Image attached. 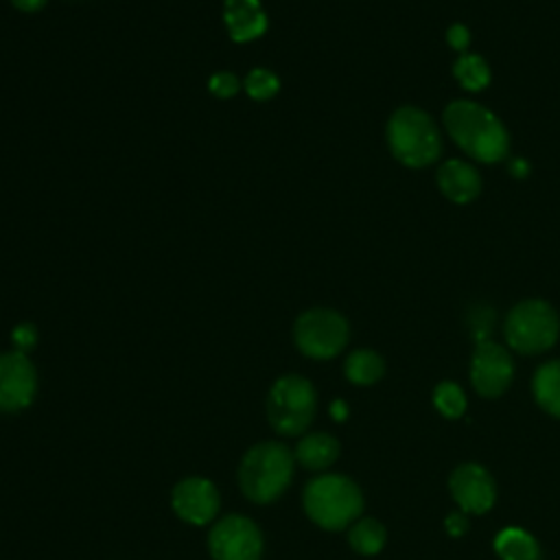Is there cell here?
Returning <instances> with one entry per match:
<instances>
[{
  "label": "cell",
  "mask_w": 560,
  "mask_h": 560,
  "mask_svg": "<svg viewBox=\"0 0 560 560\" xmlns=\"http://www.w3.org/2000/svg\"><path fill=\"white\" fill-rule=\"evenodd\" d=\"M171 508L188 525H208L217 518L221 497L208 477H184L171 490Z\"/></svg>",
  "instance_id": "8fae6325"
},
{
  "label": "cell",
  "mask_w": 560,
  "mask_h": 560,
  "mask_svg": "<svg viewBox=\"0 0 560 560\" xmlns=\"http://www.w3.org/2000/svg\"><path fill=\"white\" fill-rule=\"evenodd\" d=\"M267 420L278 435H300L317 411V392L306 376L282 374L267 392Z\"/></svg>",
  "instance_id": "5b68a950"
},
{
  "label": "cell",
  "mask_w": 560,
  "mask_h": 560,
  "mask_svg": "<svg viewBox=\"0 0 560 560\" xmlns=\"http://www.w3.org/2000/svg\"><path fill=\"white\" fill-rule=\"evenodd\" d=\"M339 442L330 433H308L300 438L293 457L308 470H326L339 457Z\"/></svg>",
  "instance_id": "9a60e30c"
},
{
  "label": "cell",
  "mask_w": 560,
  "mask_h": 560,
  "mask_svg": "<svg viewBox=\"0 0 560 560\" xmlns=\"http://www.w3.org/2000/svg\"><path fill=\"white\" fill-rule=\"evenodd\" d=\"M241 88H243V81L230 70H219L208 77V92L221 101L236 96Z\"/></svg>",
  "instance_id": "603a6c76"
},
{
  "label": "cell",
  "mask_w": 560,
  "mask_h": 560,
  "mask_svg": "<svg viewBox=\"0 0 560 560\" xmlns=\"http://www.w3.org/2000/svg\"><path fill=\"white\" fill-rule=\"evenodd\" d=\"M343 374L354 385H372L385 374V361L381 359L378 352L359 348L346 357Z\"/></svg>",
  "instance_id": "ac0fdd59"
},
{
  "label": "cell",
  "mask_w": 560,
  "mask_h": 560,
  "mask_svg": "<svg viewBox=\"0 0 560 560\" xmlns=\"http://www.w3.org/2000/svg\"><path fill=\"white\" fill-rule=\"evenodd\" d=\"M438 188L453 203H468L481 190L479 171L464 160H448L438 168Z\"/></svg>",
  "instance_id": "5bb4252c"
},
{
  "label": "cell",
  "mask_w": 560,
  "mask_h": 560,
  "mask_svg": "<svg viewBox=\"0 0 560 560\" xmlns=\"http://www.w3.org/2000/svg\"><path fill=\"white\" fill-rule=\"evenodd\" d=\"M350 337L346 317L332 308L315 306L302 311L293 324V341L298 350L315 361L337 357Z\"/></svg>",
  "instance_id": "52a82bcc"
},
{
  "label": "cell",
  "mask_w": 560,
  "mask_h": 560,
  "mask_svg": "<svg viewBox=\"0 0 560 560\" xmlns=\"http://www.w3.org/2000/svg\"><path fill=\"white\" fill-rule=\"evenodd\" d=\"M435 409L446 418H459L466 411V396L457 383L444 381L433 392Z\"/></svg>",
  "instance_id": "7402d4cb"
},
{
  "label": "cell",
  "mask_w": 560,
  "mask_h": 560,
  "mask_svg": "<svg viewBox=\"0 0 560 560\" xmlns=\"http://www.w3.org/2000/svg\"><path fill=\"white\" fill-rule=\"evenodd\" d=\"M212 560H262L265 538L260 527L245 514H225L208 532Z\"/></svg>",
  "instance_id": "ba28073f"
},
{
  "label": "cell",
  "mask_w": 560,
  "mask_h": 560,
  "mask_svg": "<svg viewBox=\"0 0 560 560\" xmlns=\"http://www.w3.org/2000/svg\"><path fill=\"white\" fill-rule=\"evenodd\" d=\"M282 83H280V77L269 70V68H252L245 77H243V90L245 94L256 101V103H265V101H271L273 96H278Z\"/></svg>",
  "instance_id": "44dd1931"
},
{
  "label": "cell",
  "mask_w": 560,
  "mask_h": 560,
  "mask_svg": "<svg viewBox=\"0 0 560 560\" xmlns=\"http://www.w3.org/2000/svg\"><path fill=\"white\" fill-rule=\"evenodd\" d=\"M444 525H446V532L451 536H455V538H459V536H464L468 532V518H466L464 512H451L446 516Z\"/></svg>",
  "instance_id": "d4e9b609"
},
{
  "label": "cell",
  "mask_w": 560,
  "mask_h": 560,
  "mask_svg": "<svg viewBox=\"0 0 560 560\" xmlns=\"http://www.w3.org/2000/svg\"><path fill=\"white\" fill-rule=\"evenodd\" d=\"M39 341V330L33 322H20L11 328V343H13V350L18 352H24L28 354Z\"/></svg>",
  "instance_id": "cb8c5ba5"
},
{
  "label": "cell",
  "mask_w": 560,
  "mask_h": 560,
  "mask_svg": "<svg viewBox=\"0 0 560 560\" xmlns=\"http://www.w3.org/2000/svg\"><path fill=\"white\" fill-rule=\"evenodd\" d=\"M508 346L521 354L549 350L560 335V317L545 300H523L505 317Z\"/></svg>",
  "instance_id": "8992f818"
},
{
  "label": "cell",
  "mask_w": 560,
  "mask_h": 560,
  "mask_svg": "<svg viewBox=\"0 0 560 560\" xmlns=\"http://www.w3.org/2000/svg\"><path fill=\"white\" fill-rule=\"evenodd\" d=\"M512 376L514 363L510 352L492 339L477 341L470 361V381L477 394L483 398H497L510 387Z\"/></svg>",
  "instance_id": "30bf717a"
},
{
  "label": "cell",
  "mask_w": 560,
  "mask_h": 560,
  "mask_svg": "<svg viewBox=\"0 0 560 560\" xmlns=\"http://www.w3.org/2000/svg\"><path fill=\"white\" fill-rule=\"evenodd\" d=\"M9 2L20 13H37L48 4V0H9Z\"/></svg>",
  "instance_id": "484cf974"
},
{
  "label": "cell",
  "mask_w": 560,
  "mask_h": 560,
  "mask_svg": "<svg viewBox=\"0 0 560 560\" xmlns=\"http://www.w3.org/2000/svg\"><path fill=\"white\" fill-rule=\"evenodd\" d=\"M448 136L477 162L494 164L508 155L510 136L505 125L481 103L453 101L442 114Z\"/></svg>",
  "instance_id": "6da1fadb"
},
{
  "label": "cell",
  "mask_w": 560,
  "mask_h": 560,
  "mask_svg": "<svg viewBox=\"0 0 560 560\" xmlns=\"http://www.w3.org/2000/svg\"><path fill=\"white\" fill-rule=\"evenodd\" d=\"M221 18L234 44L254 42L269 28V15L260 0H223Z\"/></svg>",
  "instance_id": "4fadbf2b"
},
{
  "label": "cell",
  "mask_w": 560,
  "mask_h": 560,
  "mask_svg": "<svg viewBox=\"0 0 560 560\" xmlns=\"http://www.w3.org/2000/svg\"><path fill=\"white\" fill-rule=\"evenodd\" d=\"M494 551L501 560H540V547L532 534L518 527H508L497 534Z\"/></svg>",
  "instance_id": "e0dca14e"
},
{
  "label": "cell",
  "mask_w": 560,
  "mask_h": 560,
  "mask_svg": "<svg viewBox=\"0 0 560 560\" xmlns=\"http://www.w3.org/2000/svg\"><path fill=\"white\" fill-rule=\"evenodd\" d=\"M448 490L462 512L483 514L494 505L497 488L490 472L479 464H462L448 477Z\"/></svg>",
  "instance_id": "7c38bea8"
},
{
  "label": "cell",
  "mask_w": 560,
  "mask_h": 560,
  "mask_svg": "<svg viewBox=\"0 0 560 560\" xmlns=\"http://www.w3.org/2000/svg\"><path fill=\"white\" fill-rule=\"evenodd\" d=\"M385 527L376 518H357L348 532L350 547L361 556L378 553L385 545Z\"/></svg>",
  "instance_id": "d6986e66"
},
{
  "label": "cell",
  "mask_w": 560,
  "mask_h": 560,
  "mask_svg": "<svg viewBox=\"0 0 560 560\" xmlns=\"http://www.w3.org/2000/svg\"><path fill=\"white\" fill-rule=\"evenodd\" d=\"M302 505L317 527L339 532L359 518L363 510V494L350 477L324 472L304 486Z\"/></svg>",
  "instance_id": "3957f363"
},
{
  "label": "cell",
  "mask_w": 560,
  "mask_h": 560,
  "mask_svg": "<svg viewBox=\"0 0 560 560\" xmlns=\"http://www.w3.org/2000/svg\"><path fill=\"white\" fill-rule=\"evenodd\" d=\"M37 370L28 354L18 350L0 352V413H18L37 396Z\"/></svg>",
  "instance_id": "9c48e42d"
},
{
  "label": "cell",
  "mask_w": 560,
  "mask_h": 560,
  "mask_svg": "<svg viewBox=\"0 0 560 560\" xmlns=\"http://www.w3.org/2000/svg\"><path fill=\"white\" fill-rule=\"evenodd\" d=\"M330 416H332L337 422H343V420H346V416H348V407H346V402H343V400H335V402L330 405Z\"/></svg>",
  "instance_id": "83f0119b"
},
{
  "label": "cell",
  "mask_w": 560,
  "mask_h": 560,
  "mask_svg": "<svg viewBox=\"0 0 560 560\" xmlns=\"http://www.w3.org/2000/svg\"><path fill=\"white\" fill-rule=\"evenodd\" d=\"M385 133L392 155L409 168L429 166L442 153L440 131L433 118L420 107H398L389 116Z\"/></svg>",
  "instance_id": "277c9868"
},
{
  "label": "cell",
  "mask_w": 560,
  "mask_h": 560,
  "mask_svg": "<svg viewBox=\"0 0 560 560\" xmlns=\"http://www.w3.org/2000/svg\"><path fill=\"white\" fill-rule=\"evenodd\" d=\"M293 453L276 440L258 442L238 464V488L252 503H273L293 479Z\"/></svg>",
  "instance_id": "7a4b0ae2"
},
{
  "label": "cell",
  "mask_w": 560,
  "mask_h": 560,
  "mask_svg": "<svg viewBox=\"0 0 560 560\" xmlns=\"http://www.w3.org/2000/svg\"><path fill=\"white\" fill-rule=\"evenodd\" d=\"M453 74L459 81V85L468 92H479L490 83V68L483 61V57L475 52H464L455 61Z\"/></svg>",
  "instance_id": "ffe728a7"
},
{
  "label": "cell",
  "mask_w": 560,
  "mask_h": 560,
  "mask_svg": "<svg viewBox=\"0 0 560 560\" xmlns=\"http://www.w3.org/2000/svg\"><path fill=\"white\" fill-rule=\"evenodd\" d=\"M510 171H512V173H516V175H525V173H527V162H523V160H514V162H512V166H510Z\"/></svg>",
  "instance_id": "f1b7e54d"
},
{
  "label": "cell",
  "mask_w": 560,
  "mask_h": 560,
  "mask_svg": "<svg viewBox=\"0 0 560 560\" xmlns=\"http://www.w3.org/2000/svg\"><path fill=\"white\" fill-rule=\"evenodd\" d=\"M448 42H451V46L453 48H466V44H468V31L462 26V24H455V26H451V31H448Z\"/></svg>",
  "instance_id": "4316f807"
},
{
  "label": "cell",
  "mask_w": 560,
  "mask_h": 560,
  "mask_svg": "<svg viewBox=\"0 0 560 560\" xmlns=\"http://www.w3.org/2000/svg\"><path fill=\"white\" fill-rule=\"evenodd\" d=\"M536 402L551 416L560 418V359L542 363L532 378Z\"/></svg>",
  "instance_id": "2e32d148"
}]
</instances>
